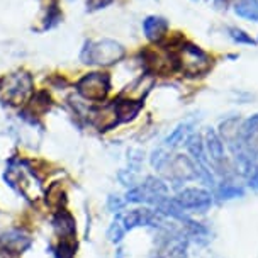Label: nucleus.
Instances as JSON below:
<instances>
[{
  "label": "nucleus",
  "mask_w": 258,
  "mask_h": 258,
  "mask_svg": "<svg viewBox=\"0 0 258 258\" xmlns=\"http://www.w3.org/2000/svg\"><path fill=\"white\" fill-rule=\"evenodd\" d=\"M175 54H177L178 72L188 78L206 77L207 73L213 70V56L206 49H202L201 46L194 43L180 41L177 44V48H175Z\"/></svg>",
  "instance_id": "obj_1"
},
{
  "label": "nucleus",
  "mask_w": 258,
  "mask_h": 258,
  "mask_svg": "<svg viewBox=\"0 0 258 258\" xmlns=\"http://www.w3.org/2000/svg\"><path fill=\"white\" fill-rule=\"evenodd\" d=\"M126 56V48L114 39L89 41L82 49V61L95 67H110Z\"/></svg>",
  "instance_id": "obj_2"
},
{
  "label": "nucleus",
  "mask_w": 258,
  "mask_h": 258,
  "mask_svg": "<svg viewBox=\"0 0 258 258\" xmlns=\"http://www.w3.org/2000/svg\"><path fill=\"white\" fill-rule=\"evenodd\" d=\"M143 63H145L146 73L153 77H172L178 72L175 48H170V46L146 49L143 53Z\"/></svg>",
  "instance_id": "obj_3"
},
{
  "label": "nucleus",
  "mask_w": 258,
  "mask_h": 258,
  "mask_svg": "<svg viewBox=\"0 0 258 258\" xmlns=\"http://www.w3.org/2000/svg\"><path fill=\"white\" fill-rule=\"evenodd\" d=\"M32 94V78L26 72H16L0 82V97L6 104L22 105Z\"/></svg>",
  "instance_id": "obj_4"
},
{
  "label": "nucleus",
  "mask_w": 258,
  "mask_h": 258,
  "mask_svg": "<svg viewBox=\"0 0 258 258\" xmlns=\"http://www.w3.org/2000/svg\"><path fill=\"white\" fill-rule=\"evenodd\" d=\"M6 180L9 182V185L14 187L27 199H36L39 196V180L36 178L34 170H31L24 161H12L9 165Z\"/></svg>",
  "instance_id": "obj_5"
},
{
  "label": "nucleus",
  "mask_w": 258,
  "mask_h": 258,
  "mask_svg": "<svg viewBox=\"0 0 258 258\" xmlns=\"http://www.w3.org/2000/svg\"><path fill=\"white\" fill-rule=\"evenodd\" d=\"M78 94L90 102H104L110 92V77L104 72L87 73L77 82Z\"/></svg>",
  "instance_id": "obj_6"
},
{
  "label": "nucleus",
  "mask_w": 258,
  "mask_h": 258,
  "mask_svg": "<svg viewBox=\"0 0 258 258\" xmlns=\"http://www.w3.org/2000/svg\"><path fill=\"white\" fill-rule=\"evenodd\" d=\"M173 202L178 206L180 211H197V213H206L213 206V196L209 190L199 187L183 188L173 197Z\"/></svg>",
  "instance_id": "obj_7"
},
{
  "label": "nucleus",
  "mask_w": 258,
  "mask_h": 258,
  "mask_svg": "<svg viewBox=\"0 0 258 258\" xmlns=\"http://www.w3.org/2000/svg\"><path fill=\"white\" fill-rule=\"evenodd\" d=\"M167 185L158 178H146L145 183L138 187H133L131 190L126 194L127 202H148V204L158 206L161 201L167 199Z\"/></svg>",
  "instance_id": "obj_8"
},
{
  "label": "nucleus",
  "mask_w": 258,
  "mask_h": 258,
  "mask_svg": "<svg viewBox=\"0 0 258 258\" xmlns=\"http://www.w3.org/2000/svg\"><path fill=\"white\" fill-rule=\"evenodd\" d=\"M31 245V236L21 228H9L4 233H0V246L9 255H19V253L26 251Z\"/></svg>",
  "instance_id": "obj_9"
},
{
  "label": "nucleus",
  "mask_w": 258,
  "mask_h": 258,
  "mask_svg": "<svg viewBox=\"0 0 258 258\" xmlns=\"http://www.w3.org/2000/svg\"><path fill=\"white\" fill-rule=\"evenodd\" d=\"M117 221L121 223L124 228V231H129V229L140 228V226H158L160 224V216L158 213L151 209H133L127 211L126 214L119 216Z\"/></svg>",
  "instance_id": "obj_10"
},
{
  "label": "nucleus",
  "mask_w": 258,
  "mask_h": 258,
  "mask_svg": "<svg viewBox=\"0 0 258 258\" xmlns=\"http://www.w3.org/2000/svg\"><path fill=\"white\" fill-rule=\"evenodd\" d=\"M206 155L207 161L211 163V167H214L216 170H221L226 163V155H224V143L221 140V136L216 131H207L206 140Z\"/></svg>",
  "instance_id": "obj_11"
},
{
  "label": "nucleus",
  "mask_w": 258,
  "mask_h": 258,
  "mask_svg": "<svg viewBox=\"0 0 258 258\" xmlns=\"http://www.w3.org/2000/svg\"><path fill=\"white\" fill-rule=\"evenodd\" d=\"M168 29H170V24L165 17L148 16L145 21H143V32H145L146 39L151 41V43H155V44L161 43V41L167 38Z\"/></svg>",
  "instance_id": "obj_12"
},
{
  "label": "nucleus",
  "mask_w": 258,
  "mask_h": 258,
  "mask_svg": "<svg viewBox=\"0 0 258 258\" xmlns=\"http://www.w3.org/2000/svg\"><path fill=\"white\" fill-rule=\"evenodd\" d=\"M53 228L59 239H75L77 236V223L68 211H58L53 219Z\"/></svg>",
  "instance_id": "obj_13"
},
{
  "label": "nucleus",
  "mask_w": 258,
  "mask_h": 258,
  "mask_svg": "<svg viewBox=\"0 0 258 258\" xmlns=\"http://www.w3.org/2000/svg\"><path fill=\"white\" fill-rule=\"evenodd\" d=\"M234 14L241 19L258 22V0H236Z\"/></svg>",
  "instance_id": "obj_14"
},
{
  "label": "nucleus",
  "mask_w": 258,
  "mask_h": 258,
  "mask_svg": "<svg viewBox=\"0 0 258 258\" xmlns=\"http://www.w3.org/2000/svg\"><path fill=\"white\" fill-rule=\"evenodd\" d=\"M75 250H77L75 239H59L54 256L56 258H73L75 256Z\"/></svg>",
  "instance_id": "obj_15"
},
{
  "label": "nucleus",
  "mask_w": 258,
  "mask_h": 258,
  "mask_svg": "<svg viewBox=\"0 0 258 258\" xmlns=\"http://www.w3.org/2000/svg\"><path fill=\"white\" fill-rule=\"evenodd\" d=\"M228 34L238 44H255V39L246 31L239 29V27H228Z\"/></svg>",
  "instance_id": "obj_16"
},
{
  "label": "nucleus",
  "mask_w": 258,
  "mask_h": 258,
  "mask_svg": "<svg viewBox=\"0 0 258 258\" xmlns=\"http://www.w3.org/2000/svg\"><path fill=\"white\" fill-rule=\"evenodd\" d=\"M124 234H126V231H124V228L121 226V223H119V221L116 219L112 224H110V228H109V231H107V238L112 243H117V241H121Z\"/></svg>",
  "instance_id": "obj_17"
},
{
  "label": "nucleus",
  "mask_w": 258,
  "mask_h": 258,
  "mask_svg": "<svg viewBox=\"0 0 258 258\" xmlns=\"http://www.w3.org/2000/svg\"><path fill=\"white\" fill-rule=\"evenodd\" d=\"M221 196H223V199L226 197V199H233V197H238L241 196L243 190L241 188H238L236 185H233V183H226V185L221 188Z\"/></svg>",
  "instance_id": "obj_18"
},
{
  "label": "nucleus",
  "mask_w": 258,
  "mask_h": 258,
  "mask_svg": "<svg viewBox=\"0 0 258 258\" xmlns=\"http://www.w3.org/2000/svg\"><path fill=\"white\" fill-rule=\"evenodd\" d=\"M116 2V0H87V9L89 11H100V9H105L109 6H112V4Z\"/></svg>",
  "instance_id": "obj_19"
},
{
  "label": "nucleus",
  "mask_w": 258,
  "mask_h": 258,
  "mask_svg": "<svg viewBox=\"0 0 258 258\" xmlns=\"http://www.w3.org/2000/svg\"><path fill=\"white\" fill-rule=\"evenodd\" d=\"M116 258H126V253H124L122 248H119L117 253H116Z\"/></svg>",
  "instance_id": "obj_20"
}]
</instances>
